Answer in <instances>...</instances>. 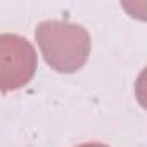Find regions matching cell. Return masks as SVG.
I'll use <instances>...</instances> for the list:
<instances>
[{"instance_id":"obj_3","label":"cell","mask_w":147,"mask_h":147,"mask_svg":"<svg viewBox=\"0 0 147 147\" xmlns=\"http://www.w3.org/2000/svg\"><path fill=\"white\" fill-rule=\"evenodd\" d=\"M76 147H107L106 144H97V142H88V144H80Z\"/></svg>"},{"instance_id":"obj_2","label":"cell","mask_w":147,"mask_h":147,"mask_svg":"<svg viewBox=\"0 0 147 147\" xmlns=\"http://www.w3.org/2000/svg\"><path fill=\"white\" fill-rule=\"evenodd\" d=\"M36 52L33 45L19 35H0V92L23 88L36 71Z\"/></svg>"},{"instance_id":"obj_1","label":"cell","mask_w":147,"mask_h":147,"mask_svg":"<svg viewBox=\"0 0 147 147\" xmlns=\"http://www.w3.org/2000/svg\"><path fill=\"white\" fill-rule=\"evenodd\" d=\"M45 62L57 73H75L88 59V31L67 21H43L35 31Z\"/></svg>"}]
</instances>
